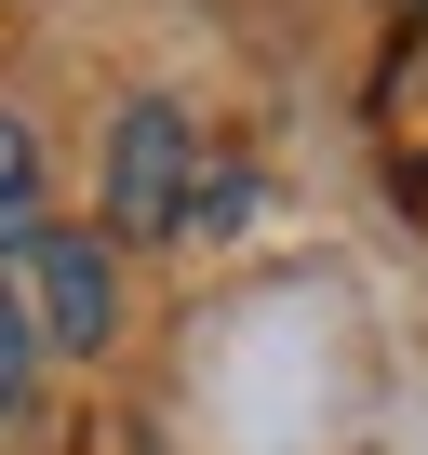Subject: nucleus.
<instances>
[{
	"label": "nucleus",
	"instance_id": "nucleus-1",
	"mask_svg": "<svg viewBox=\"0 0 428 455\" xmlns=\"http://www.w3.org/2000/svg\"><path fill=\"white\" fill-rule=\"evenodd\" d=\"M187 201H201V148H187V108H121V134H107V228L121 242H161V228H187Z\"/></svg>",
	"mask_w": 428,
	"mask_h": 455
},
{
	"label": "nucleus",
	"instance_id": "nucleus-2",
	"mask_svg": "<svg viewBox=\"0 0 428 455\" xmlns=\"http://www.w3.org/2000/svg\"><path fill=\"white\" fill-rule=\"evenodd\" d=\"M28 322H41L54 348H107V335H121L107 242H81V228H41V242H28Z\"/></svg>",
	"mask_w": 428,
	"mask_h": 455
},
{
	"label": "nucleus",
	"instance_id": "nucleus-3",
	"mask_svg": "<svg viewBox=\"0 0 428 455\" xmlns=\"http://www.w3.org/2000/svg\"><path fill=\"white\" fill-rule=\"evenodd\" d=\"M41 242V148L28 121H0V255H28Z\"/></svg>",
	"mask_w": 428,
	"mask_h": 455
},
{
	"label": "nucleus",
	"instance_id": "nucleus-4",
	"mask_svg": "<svg viewBox=\"0 0 428 455\" xmlns=\"http://www.w3.org/2000/svg\"><path fill=\"white\" fill-rule=\"evenodd\" d=\"M28 388H41V322H28L14 295H0V428L28 415Z\"/></svg>",
	"mask_w": 428,
	"mask_h": 455
}]
</instances>
